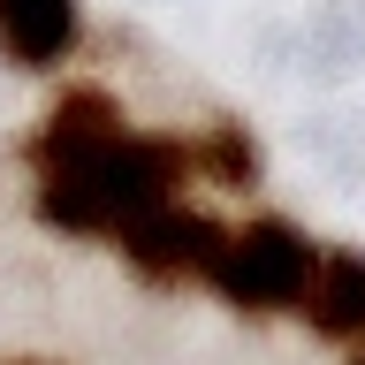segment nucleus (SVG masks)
I'll return each mask as SVG.
<instances>
[{"label": "nucleus", "instance_id": "obj_1", "mask_svg": "<svg viewBox=\"0 0 365 365\" xmlns=\"http://www.w3.org/2000/svg\"><path fill=\"white\" fill-rule=\"evenodd\" d=\"M312 274H319V244L304 228L267 213V221L228 228V244H221V259H213L205 282H213L236 312H304Z\"/></svg>", "mask_w": 365, "mask_h": 365}, {"label": "nucleus", "instance_id": "obj_2", "mask_svg": "<svg viewBox=\"0 0 365 365\" xmlns=\"http://www.w3.org/2000/svg\"><path fill=\"white\" fill-rule=\"evenodd\" d=\"M228 228H213L205 213H190V205H160V213H145L137 228H122L114 236V251L130 259L137 274H153V282H190V274H213V259H221Z\"/></svg>", "mask_w": 365, "mask_h": 365}, {"label": "nucleus", "instance_id": "obj_3", "mask_svg": "<svg viewBox=\"0 0 365 365\" xmlns=\"http://www.w3.org/2000/svg\"><path fill=\"white\" fill-rule=\"evenodd\" d=\"M84 38L76 0H0V53L16 68H61Z\"/></svg>", "mask_w": 365, "mask_h": 365}, {"label": "nucleus", "instance_id": "obj_4", "mask_svg": "<svg viewBox=\"0 0 365 365\" xmlns=\"http://www.w3.org/2000/svg\"><path fill=\"white\" fill-rule=\"evenodd\" d=\"M304 319L335 342H358L365 350V251H319L312 297H304Z\"/></svg>", "mask_w": 365, "mask_h": 365}, {"label": "nucleus", "instance_id": "obj_5", "mask_svg": "<svg viewBox=\"0 0 365 365\" xmlns=\"http://www.w3.org/2000/svg\"><path fill=\"white\" fill-rule=\"evenodd\" d=\"M190 175L221 182V190H244V182L259 175V153H251V137L236 130V122H213L205 137H190Z\"/></svg>", "mask_w": 365, "mask_h": 365}, {"label": "nucleus", "instance_id": "obj_6", "mask_svg": "<svg viewBox=\"0 0 365 365\" xmlns=\"http://www.w3.org/2000/svg\"><path fill=\"white\" fill-rule=\"evenodd\" d=\"M350 365H365V350H350Z\"/></svg>", "mask_w": 365, "mask_h": 365}]
</instances>
